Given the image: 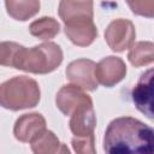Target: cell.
Returning a JSON list of instances; mask_svg holds the SVG:
<instances>
[{
	"label": "cell",
	"mask_w": 154,
	"mask_h": 154,
	"mask_svg": "<svg viewBox=\"0 0 154 154\" xmlns=\"http://www.w3.org/2000/svg\"><path fill=\"white\" fill-rule=\"evenodd\" d=\"M46 129V120L40 113H25L20 116L13 128L14 137L20 142H32Z\"/></svg>",
	"instance_id": "9c48e42d"
},
{
	"label": "cell",
	"mask_w": 154,
	"mask_h": 154,
	"mask_svg": "<svg viewBox=\"0 0 154 154\" xmlns=\"http://www.w3.org/2000/svg\"><path fill=\"white\" fill-rule=\"evenodd\" d=\"M64 32L73 45L79 47L90 46L97 37V29L93 18L64 24Z\"/></svg>",
	"instance_id": "30bf717a"
},
{
	"label": "cell",
	"mask_w": 154,
	"mask_h": 154,
	"mask_svg": "<svg viewBox=\"0 0 154 154\" xmlns=\"http://www.w3.org/2000/svg\"><path fill=\"white\" fill-rule=\"evenodd\" d=\"M128 59L135 67L154 63V43L149 41H138L132 43L128 53Z\"/></svg>",
	"instance_id": "9a60e30c"
},
{
	"label": "cell",
	"mask_w": 154,
	"mask_h": 154,
	"mask_svg": "<svg viewBox=\"0 0 154 154\" xmlns=\"http://www.w3.org/2000/svg\"><path fill=\"white\" fill-rule=\"evenodd\" d=\"M72 147L76 153L81 154H94L96 152L95 149V136L89 137H73Z\"/></svg>",
	"instance_id": "ac0fdd59"
},
{
	"label": "cell",
	"mask_w": 154,
	"mask_h": 154,
	"mask_svg": "<svg viewBox=\"0 0 154 154\" xmlns=\"http://www.w3.org/2000/svg\"><path fill=\"white\" fill-rule=\"evenodd\" d=\"M31 144V150L36 154H53V153H67L69 149L65 144H63L59 138L54 135V132L49 130H45L38 137H36Z\"/></svg>",
	"instance_id": "4fadbf2b"
},
{
	"label": "cell",
	"mask_w": 154,
	"mask_h": 154,
	"mask_svg": "<svg viewBox=\"0 0 154 154\" xmlns=\"http://www.w3.org/2000/svg\"><path fill=\"white\" fill-rule=\"evenodd\" d=\"M58 12L64 24L90 19L94 16L93 0H60Z\"/></svg>",
	"instance_id": "7c38bea8"
},
{
	"label": "cell",
	"mask_w": 154,
	"mask_h": 154,
	"mask_svg": "<svg viewBox=\"0 0 154 154\" xmlns=\"http://www.w3.org/2000/svg\"><path fill=\"white\" fill-rule=\"evenodd\" d=\"M135 25L129 19L118 18L112 20L105 30V40L113 52H124L135 41Z\"/></svg>",
	"instance_id": "5b68a950"
},
{
	"label": "cell",
	"mask_w": 154,
	"mask_h": 154,
	"mask_svg": "<svg viewBox=\"0 0 154 154\" xmlns=\"http://www.w3.org/2000/svg\"><path fill=\"white\" fill-rule=\"evenodd\" d=\"M63 61V51L54 42H43L31 48L19 45L12 66L35 75L53 72Z\"/></svg>",
	"instance_id": "7a4b0ae2"
},
{
	"label": "cell",
	"mask_w": 154,
	"mask_h": 154,
	"mask_svg": "<svg viewBox=\"0 0 154 154\" xmlns=\"http://www.w3.org/2000/svg\"><path fill=\"white\" fill-rule=\"evenodd\" d=\"M91 100V97L84 91L83 88L76 84H67L60 88L55 96L57 107L65 116H71V113L82 103Z\"/></svg>",
	"instance_id": "8fae6325"
},
{
	"label": "cell",
	"mask_w": 154,
	"mask_h": 154,
	"mask_svg": "<svg viewBox=\"0 0 154 154\" xmlns=\"http://www.w3.org/2000/svg\"><path fill=\"white\" fill-rule=\"evenodd\" d=\"M131 100L142 114L154 120V67L141 73L131 91Z\"/></svg>",
	"instance_id": "277c9868"
},
{
	"label": "cell",
	"mask_w": 154,
	"mask_h": 154,
	"mask_svg": "<svg viewBox=\"0 0 154 154\" xmlns=\"http://www.w3.org/2000/svg\"><path fill=\"white\" fill-rule=\"evenodd\" d=\"M95 75L101 85L111 88L124 79L126 75V65L118 57H106L96 64Z\"/></svg>",
	"instance_id": "ba28073f"
},
{
	"label": "cell",
	"mask_w": 154,
	"mask_h": 154,
	"mask_svg": "<svg viewBox=\"0 0 154 154\" xmlns=\"http://www.w3.org/2000/svg\"><path fill=\"white\" fill-rule=\"evenodd\" d=\"M5 6L10 17L16 20H28L40 11V0H5Z\"/></svg>",
	"instance_id": "5bb4252c"
},
{
	"label": "cell",
	"mask_w": 154,
	"mask_h": 154,
	"mask_svg": "<svg viewBox=\"0 0 154 154\" xmlns=\"http://www.w3.org/2000/svg\"><path fill=\"white\" fill-rule=\"evenodd\" d=\"M103 150L112 154H154V128L132 117L116 118L106 129Z\"/></svg>",
	"instance_id": "6da1fadb"
},
{
	"label": "cell",
	"mask_w": 154,
	"mask_h": 154,
	"mask_svg": "<svg viewBox=\"0 0 154 154\" xmlns=\"http://www.w3.org/2000/svg\"><path fill=\"white\" fill-rule=\"evenodd\" d=\"M96 64L90 59H77L71 61L66 67V77L72 83L84 90H95L97 79L95 75Z\"/></svg>",
	"instance_id": "8992f818"
},
{
	"label": "cell",
	"mask_w": 154,
	"mask_h": 154,
	"mask_svg": "<svg viewBox=\"0 0 154 154\" xmlns=\"http://www.w3.org/2000/svg\"><path fill=\"white\" fill-rule=\"evenodd\" d=\"M40 96L38 83L28 76H16L0 85V103L6 109L32 108L38 103Z\"/></svg>",
	"instance_id": "3957f363"
},
{
	"label": "cell",
	"mask_w": 154,
	"mask_h": 154,
	"mask_svg": "<svg viewBox=\"0 0 154 154\" xmlns=\"http://www.w3.org/2000/svg\"><path fill=\"white\" fill-rule=\"evenodd\" d=\"M70 130L75 137L94 136L96 117L93 107V100L79 105L70 116Z\"/></svg>",
	"instance_id": "52a82bcc"
},
{
	"label": "cell",
	"mask_w": 154,
	"mask_h": 154,
	"mask_svg": "<svg viewBox=\"0 0 154 154\" xmlns=\"http://www.w3.org/2000/svg\"><path fill=\"white\" fill-rule=\"evenodd\" d=\"M29 31L32 36L48 41L59 34L60 24L53 17H41L29 25Z\"/></svg>",
	"instance_id": "2e32d148"
},
{
	"label": "cell",
	"mask_w": 154,
	"mask_h": 154,
	"mask_svg": "<svg viewBox=\"0 0 154 154\" xmlns=\"http://www.w3.org/2000/svg\"><path fill=\"white\" fill-rule=\"evenodd\" d=\"M134 14L154 18V0H125Z\"/></svg>",
	"instance_id": "e0dca14e"
}]
</instances>
